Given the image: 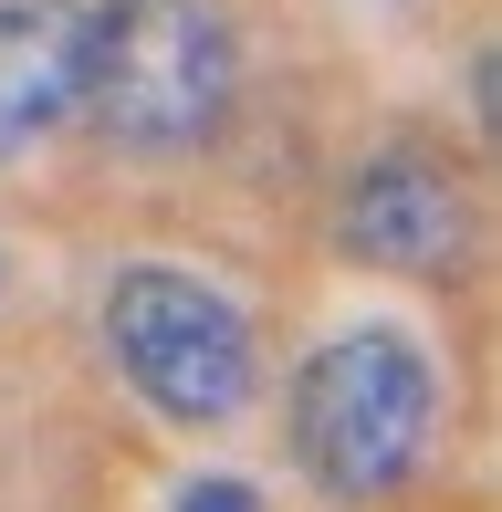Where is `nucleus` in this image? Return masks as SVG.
Listing matches in <instances>:
<instances>
[{
    "mask_svg": "<svg viewBox=\"0 0 502 512\" xmlns=\"http://www.w3.org/2000/svg\"><path fill=\"white\" fill-rule=\"evenodd\" d=\"M241 105L231 0H84V126L116 157H199Z\"/></svg>",
    "mask_w": 502,
    "mask_h": 512,
    "instance_id": "f257e3e1",
    "label": "nucleus"
},
{
    "mask_svg": "<svg viewBox=\"0 0 502 512\" xmlns=\"http://www.w3.org/2000/svg\"><path fill=\"white\" fill-rule=\"evenodd\" d=\"M440 450V366L408 324H335L293 366V460L325 502H398Z\"/></svg>",
    "mask_w": 502,
    "mask_h": 512,
    "instance_id": "f03ea898",
    "label": "nucleus"
},
{
    "mask_svg": "<svg viewBox=\"0 0 502 512\" xmlns=\"http://www.w3.org/2000/svg\"><path fill=\"white\" fill-rule=\"evenodd\" d=\"M105 356L116 377L147 398L168 429H241L251 398H262V345H251V314L220 283L178 262H136L105 283Z\"/></svg>",
    "mask_w": 502,
    "mask_h": 512,
    "instance_id": "7ed1b4c3",
    "label": "nucleus"
},
{
    "mask_svg": "<svg viewBox=\"0 0 502 512\" xmlns=\"http://www.w3.org/2000/svg\"><path fill=\"white\" fill-rule=\"evenodd\" d=\"M335 251L367 272H408V283H450L482 251V209H471L461 168L429 147H367L335 189Z\"/></svg>",
    "mask_w": 502,
    "mask_h": 512,
    "instance_id": "20e7f679",
    "label": "nucleus"
},
{
    "mask_svg": "<svg viewBox=\"0 0 502 512\" xmlns=\"http://www.w3.org/2000/svg\"><path fill=\"white\" fill-rule=\"evenodd\" d=\"M84 105V0H0V168Z\"/></svg>",
    "mask_w": 502,
    "mask_h": 512,
    "instance_id": "39448f33",
    "label": "nucleus"
},
{
    "mask_svg": "<svg viewBox=\"0 0 502 512\" xmlns=\"http://www.w3.org/2000/svg\"><path fill=\"white\" fill-rule=\"evenodd\" d=\"M178 512H262V492L231 471H199V481H178Z\"/></svg>",
    "mask_w": 502,
    "mask_h": 512,
    "instance_id": "423d86ee",
    "label": "nucleus"
}]
</instances>
